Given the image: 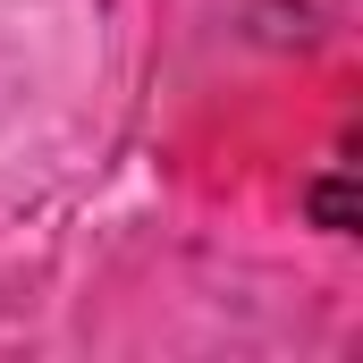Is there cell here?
Here are the masks:
<instances>
[{"label":"cell","mask_w":363,"mask_h":363,"mask_svg":"<svg viewBox=\"0 0 363 363\" xmlns=\"http://www.w3.org/2000/svg\"><path fill=\"white\" fill-rule=\"evenodd\" d=\"M313 211H321V228H355V194H347V169L313 186Z\"/></svg>","instance_id":"1"}]
</instances>
